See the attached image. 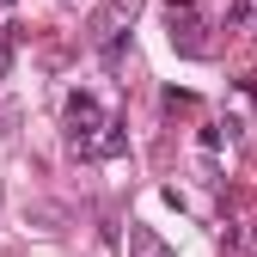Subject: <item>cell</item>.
Listing matches in <instances>:
<instances>
[{
  "label": "cell",
  "instance_id": "7",
  "mask_svg": "<svg viewBox=\"0 0 257 257\" xmlns=\"http://www.w3.org/2000/svg\"><path fill=\"white\" fill-rule=\"evenodd\" d=\"M251 239H257V220H251Z\"/></svg>",
  "mask_w": 257,
  "mask_h": 257
},
{
  "label": "cell",
  "instance_id": "6",
  "mask_svg": "<svg viewBox=\"0 0 257 257\" xmlns=\"http://www.w3.org/2000/svg\"><path fill=\"white\" fill-rule=\"evenodd\" d=\"M0 7H19V0H0Z\"/></svg>",
  "mask_w": 257,
  "mask_h": 257
},
{
  "label": "cell",
  "instance_id": "1",
  "mask_svg": "<svg viewBox=\"0 0 257 257\" xmlns=\"http://www.w3.org/2000/svg\"><path fill=\"white\" fill-rule=\"evenodd\" d=\"M61 122H68V147H74L80 159H92V147H98V135L110 128L104 104L92 98V92H68V104H61Z\"/></svg>",
  "mask_w": 257,
  "mask_h": 257
},
{
  "label": "cell",
  "instance_id": "3",
  "mask_svg": "<svg viewBox=\"0 0 257 257\" xmlns=\"http://www.w3.org/2000/svg\"><path fill=\"white\" fill-rule=\"evenodd\" d=\"M128 257H172V245L159 239L153 227H141V220H128Z\"/></svg>",
  "mask_w": 257,
  "mask_h": 257
},
{
  "label": "cell",
  "instance_id": "4",
  "mask_svg": "<svg viewBox=\"0 0 257 257\" xmlns=\"http://www.w3.org/2000/svg\"><path fill=\"white\" fill-rule=\"evenodd\" d=\"M227 128H233V122H208V128H202V147H208V153H214V147H220V141H227Z\"/></svg>",
  "mask_w": 257,
  "mask_h": 257
},
{
  "label": "cell",
  "instance_id": "5",
  "mask_svg": "<svg viewBox=\"0 0 257 257\" xmlns=\"http://www.w3.org/2000/svg\"><path fill=\"white\" fill-rule=\"evenodd\" d=\"M172 7H196V0H172Z\"/></svg>",
  "mask_w": 257,
  "mask_h": 257
},
{
  "label": "cell",
  "instance_id": "2",
  "mask_svg": "<svg viewBox=\"0 0 257 257\" xmlns=\"http://www.w3.org/2000/svg\"><path fill=\"white\" fill-rule=\"evenodd\" d=\"M135 13H141V0H104V7L92 13V37H98L104 68L122 61V37H128V25H135Z\"/></svg>",
  "mask_w": 257,
  "mask_h": 257
}]
</instances>
